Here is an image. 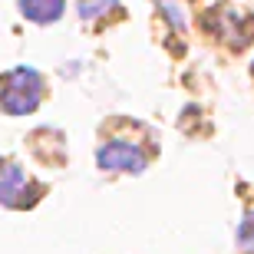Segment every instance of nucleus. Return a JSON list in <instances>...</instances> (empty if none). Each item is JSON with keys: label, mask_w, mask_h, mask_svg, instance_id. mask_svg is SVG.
<instances>
[{"label": "nucleus", "mask_w": 254, "mask_h": 254, "mask_svg": "<svg viewBox=\"0 0 254 254\" xmlns=\"http://www.w3.org/2000/svg\"><path fill=\"white\" fill-rule=\"evenodd\" d=\"M20 10H23V17L37 20V23H50V20H60L63 0H20Z\"/></svg>", "instance_id": "nucleus-4"}, {"label": "nucleus", "mask_w": 254, "mask_h": 254, "mask_svg": "<svg viewBox=\"0 0 254 254\" xmlns=\"http://www.w3.org/2000/svg\"><path fill=\"white\" fill-rule=\"evenodd\" d=\"M99 165L109 172H142L145 169V152L139 149V145H132V142H106L103 149H99Z\"/></svg>", "instance_id": "nucleus-2"}, {"label": "nucleus", "mask_w": 254, "mask_h": 254, "mask_svg": "<svg viewBox=\"0 0 254 254\" xmlns=\"http://www.w3.org/2000/svg\"><path fill=\"white\" fill-rule=\"evenodd\" d=\"M40 96H43V79H40L37 69L17 66V69H10V73L0 76V106H3L10 116L33 113L40 106Z\"/></svg>", "instance_id": "nucleus-1"}, {"label": "nucleus", "mask_w": 254, "mask_h": 254, "mask_svg": "<svg viewBox=\"0 0 254 254\" xmlns=\"http://www.w3.org/2000/svg\"><path fill=\"white\" fill-rule=\"evenodd\" d=\"M33 185L27 182V175H23V169H17V165H0V201L10 208H23L27 201H33Z\"/></svg>", "instance_id": "nucleus-3"}, {"label": "nucleus", "mask_w": 254, "mask_h": 254, "mask_svg": "<svg viewBox=\"0 0 254 254\" xmlns=\"http://www.w3.org/2000/svg\"><path fill=\"white\" fill-rule=\"evenodd\" d=\"M238 245L245 248V251H254V211L241 221V228H238Z\"/></svg>", "instance_id": "nucleus-5"}]
</instances>
